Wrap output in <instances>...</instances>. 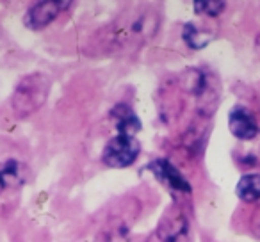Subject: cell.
Listing matches in <instances>:
<instances>
[{"label":"cell","instance_id":"1","mask_svg":"<svg viewBox=\"0 0 260 242\" xmlns=\"http://www.w3.org/2000/svg\"><path fill=\"white\" fill-rule=\"evenodd\" d=\"M159 15L153 9H136L121 18L116 20L112 25L104 29V43L105 50H126L136 48L138 45L145 43L159 30Z\"/></svg>","mask_w":260,"mask_h":242},{"label":"cell","instance_id":"2","mask_svg":"<svg viewBox=\"0 0 260 242\" xmlns=\"http://www.w3.org/2000/svg\"><path fill=\"white\" fill-rule=\"evenodd\" d=\"M50 93V79L45 73H29L18 82L11 96L13 114L25 119L45 105Z\"/></svg>","mask_w":260,"mask_h":242},{"label":"cell","instance_id":"3","mask_svg":"<svg viewBox=\"0 0 260 242\" xmlns=\"http://www.w3.org/2000/svg\"><path fill=\"white\" fill-rule=\"evenodd\" d=\"M141 153V145L134 135L118 134L105 145L102 162L109 167H128Z\"/></svg>","mask_w":260,"mask_h":242},{"label":"cell","instance_id":"4","mask_svg":"<svg viewBox=\"0 0 260 242\" xmlns=\"http://www.w3.org/2000/svg\"><path fill=\"white\" fill-rule=\"evenodd\" d=\"M72 2H55V0H43V2H36L27 9L23 22L29 29L41 30L47 25H50L64 9H68Z\"/></svg>","mask_w":260,"mask_h":242},{"label":"cell","instance_id":"5","mask_svg":"<svg viewBox=\"0 0 260 242\" xmlns=\"http://www.w3.org/2000/svg\"><path fill=\"white\" fill-rule=\"evenodd\" d=\"M155 242H187L189 240V223L187 217L180 210H170L162 217L155 231Z\"/></svg>","mask_w":260,"mask_h":242},{"label":"cell","instance_id":"6","mask_svg":"<svg viewBox=\"0 0 260 242\" xmlns=\"http://www.w3.org/2000/svg\"><path fill=\"white\" fill-rule=\"evenodd\" d=\"M228 127L230 132L241 141H251L260 134L256 119L251 112L242 105H237L230 111L228 114Z\"/></svg>","mask_w":260,"mask_h":242},{"label":"cell","instance_id":"7","mask_svg":"<svg viewBox=\"0 0 260 242\" xmlns=\"http://www.w3.org/2000/svg\"><path fill=\"white\" fill-rule=\"evenodd\" d=\"M148 169L159 178L160 182L170 185L173 191L180 192H191V184L182 177V173L166 159H157L148 166Z\"/></svg>","mask_w":260,"mask_h":242},{"label":"cell","instance_id":"8","mask_svg":"<svg viewBox=\"0 0 260 242\" xmlns=\"http://www.w3.org/2000/svg\"><path fill=\"white\" fill-rule=\"evenodd\" d=\"M27 182V167L22 160L8 159L0 162V194L22 187Z\"/></svg>","mask_w":260,"mask_h":242},{"label":"cell","instance_id":"9","mask_svg":"<svg viewBox=\"0 0 260 242\" xmlns=\"http://www.w3.org/2000/svg\"><path fill=\"white\" fill-rule=\"evenodd\" d=\"M111 118L114 119L116 128L119 134H128L132 135L134 132H138L141 128L139 118L136 116V112L128 107L126 103H118L111 112Z\"/></svg>","mask_w":260,"mask_h":242},{"label":"cell","instance_id":"10","mask_svg":"<svg viewBox=\"0 0 260 242\" xmlns=\"http://www.w3.org/2000/svg\"><path fill=\"white\" fill-rule=\"evenodd\" d=\"M235 194L239 199L246 203H253L260 199V175H242L241 180L237 182L235 187Z\"/></svg>","mask_w":260,"mask_h":242},{"label":"cell","instance_id":"11","mask_svg":"<svg viewBox=\"0 0 260 242\" xmlns=\"http://www.w3.org/2000/svg\"><path fill=\"white\" fill-rule=\"evenodd\" d=\"M184 40H185V43H187V47L194 48V50H200V48L209 45L212 36L203 32V30H200L198 27L192 25V23H187V25L184 27Z\"/></svg>","mask_w":260,"mask_h":242},{"label":"cell","instance_id":"12","mask_svg":"<svg viewBox=\"0 0 260 242\" xmlns=\"http://www.w3.org/2000/svg\"><path fill=\"white\" fill-rule=\"evenodd\" d=\"M224 2H217V0H205V2H194V9L202 15H207V16H219L224 9Z\"/></svg>","mask_w":260,"mask_h":242},{"label":"cell","instance_id":"13","mask_svg":"<svg viewBox=\"0 0 260 242\" xmlns=\"http://www.w3.org/2000/svg\"><path fill=\"white\" fill-rule=\"evenodd\" d=\"M105 240L107 242H128V228H126L123 223H119L114 230L109 231V233L105 235Z\"/></svg>","mask_w":260,"mask_h":242},{"label":"cell","instance_id":"14","mask_svg":"<svg viewBox=\"0 0 260 242\" xmlns=\"http://www.w3.org/2000/svg\"><path fill=\"white\" fill-rule=\"evenodd\" d=\"M251 228L256 235H260V209L256 210V214L253 216V221H251Z\"/></svg>","mask_w":260,"mask_h":242}]
</instances>
